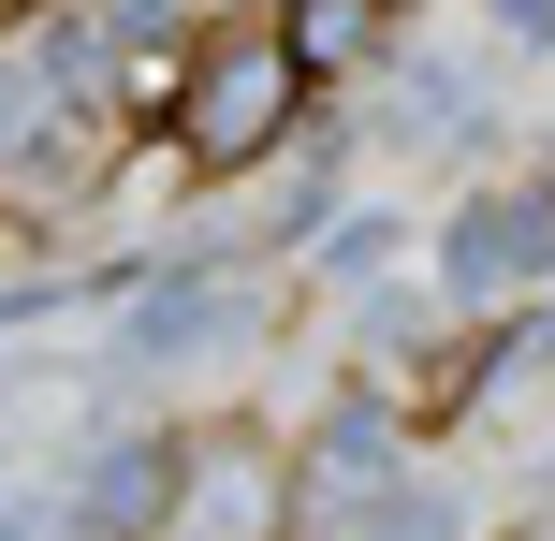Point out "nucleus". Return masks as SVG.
Wrapping results in <instances>:
<instances>
[{
    "mask_svg": "<svg viewBox=\"0 0 555 541\" xmlns=\"http://www.w3.org/2000/svg\"><path fill=\"white\" fill-rule=\"evenodd\" d=\"M527 263H555V191H512V205H482L468 234H453V279H527Z\"/></svg>",
    "mask_w": 555,
    "mask_h": 541,
    "instance_id": "obj_3",
    "label": "nucleus"
},
{
    "mask_svg": "<svg viewBox=\"0 0 555 541\" xmlns=\"http://www.w3.org/2000/svg\"><path fill=\"white\" fill-rule=\"evenodd\" d=\"M278 44H293V74H351V59L380 44V0H307Z\"/></svg>",
    "mask_w": 555,
    "mask_h": 541,
    "instance_id": "obj_4",
    "label": "nucleus"
},
{
    "mask_svg": "<svg viewBox=\"0 0 555 541\" xmlns=\"http://www.w3.org/2000/svg\"><path fill=\"white\" fill-rule=\"evenodd\" d=\"M162 498H176L162 454H117V468H88V484H74V513H88V527H146Z\"/></svg>",
    "mask_w": 555,
    "mask_h": 541,
    "instance_id": "obj_5",
    "label": "nucleus"
},
{
    "mask_svg": "<svg viewBox=\"0 0 555 541\" xmlns=\"http://www.w3.org/2000/svg\"><path fill=\"white\" fill-rule=\"evenodd\" d=\"M293 103H307V74H293L278 29H205L191 88H176V146H191V176H249L263 146L293 132Z\"/></svg>",
    "mask_w": 555,
    "mask_h": 541,
    "instance_id": "obj_1",
    "label": "nucleus"
},
{
    "mask_svg": "<svg viewBox=\"0 0 555 541\" xmlns=\"http://www.w3.org/2000/svg\"><path fill=\"white\" fill-rule=\"evenodd\" d=\"M278 513H293V484L263 439H205L176 468V541H278Z\"/></svg>",
    "mask_w": 555,
    "mask_h": 541,
    "instance_id": "obj_2",
    "label": "nucleus"
}]
</instances>
